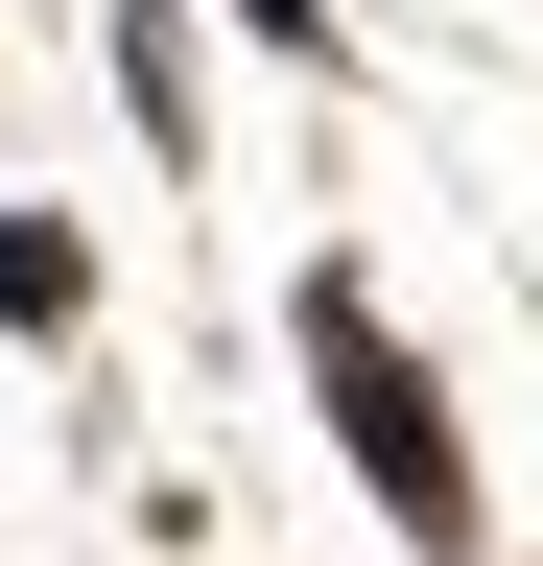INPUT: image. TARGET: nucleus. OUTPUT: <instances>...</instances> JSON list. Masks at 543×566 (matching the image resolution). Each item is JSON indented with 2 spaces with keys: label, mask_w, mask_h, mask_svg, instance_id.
Wrapping results in <instances>:
<instances>
[{
  "label": "nucleus",
  "mask_w": 543,
  "mask_h": 566,
  "mask_svg": "<svg viewBox=\"0 0 543 566\" xmlns=\"http://www.w3.org/2000/svg\"><path fill=\"white\" fill-rule=\"evenodd\" d=\"M307 378H331V449L378 472V520L426 543V566H472V449H449L426 354L378 331V283H355V260H307Z\"/></svg>",
  "instance_id": "nucleus-1"
},
{
  "label": "nucleus",
  "mask_w": 543,
  "mask_h": 566,
  "mask_svg": "<svg viewBox=\"0 0 543 566\" xmlns=\"http://www.w3.org/2000/svg\"><path fill=\"white\" fill-rule=\"evenodd\" d=\"M0 331H95V237L72 212H0Z\"/></svg>",
  "instance_id": "nucleus-2"
},
{
  "label": "nucleus",
  "mask_w": 543,
  "mask_h": 566,
  "mask_svg": "<svg viewBox=\"0 0 543 566\" xmlns=\"http://www.w3.org/2000/svg\"><path fill=\"white\" fill-rule=\"evenodd\" d=\"M118 24V95H143V142H189V48H166V0H95Z\"/></svg>",
  "instance_id": "nucleus-3"
},
{
  "label": "nucleus",
  "mask_w": 543,
  "mask_h": 566,
  "mask_svg": "<svg viewBox=\"0 0 543 566\" xmlns=\"http://www.w3.org/2000/svg\"><path fill=\"white\" fill-rule=\"evenodd\" d=\"M237 24H260V48H331V0H237Z\"/></svg>",
  "instance_id": "nucleus-4"
}]
</instances>
